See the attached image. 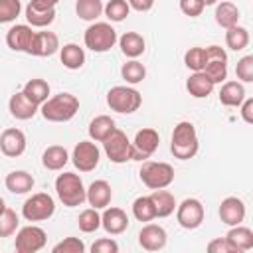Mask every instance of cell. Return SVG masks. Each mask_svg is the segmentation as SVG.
I'll use <instances>...</instances> for the list:
<instances>
[{"instance_id":"1","label":"cell","mask_w":253,"mask_h":253,"mask_svg":"<svg viewBox=\"0 0 253 253\" xmlns=\"http://www.w3.org/2000/svg\"><path fill=\"white\" fill-rule=\"evenodd\" d=\"M42 117L49 123H67L79 111V99L71 93H59L40 105Z\"/></svg>"},{"instance_id":"2","label":"cell","mask_w":253,"mask_h":253,"mask_svg":"<svg viewBox=\"0 0 253 253\" xmlns=\"http://www.w3.org/2000/svg\"><path fill=\"white\" fill-rule=\"evenodd\" d=\"M200 148V142H198V132H196V126L190 123V121H182L174 126V132H172V142H170V150L176 158L180 160H190L196 156Z\"/></svg>"},{"instance_id":"3","label":"cell","mask_w":253,"mask_h":253,"mask_svg":"<svg viewBox=\"0 0 253 253\" xmlns=\"http://www.w3.org/2000/svg\"><path fill=\"white\" fill-rule=\"evenodd\" d=\"M55 192H57L59 202L65 208L81 206L87 200V190H85L81 178L73 172H63L55 178Z\"/></svg>"},{"instance_id":"4","label":"cell","mask_w":253,"mask_h":253,"mask_svg":"<svg viewBox=\"0 0 253 253\" xmlns=\"http://www.w3.org/2000/svg\"><path fill=\"white\" fill-rule=\"evenodd\" d=\"M140 180L150 190H162L168 188L174 182V168L168 162H152L146 160L140 166Z\"/></svg>"},{"instance_id":"5","label":"cell","mask_w":253,"mask_h":253,"mask_svg":"<svg viewBox=\"0 0 253 253\" xmlns=\"http://www.w3.org/2000/svg\"><path fill=\"white\" fill-rule=\"evenodd\" d=\"M85 45L95 53H105L117 43V32L107 22H95L85 30Z\"/></svg>"},{"instance_id":"6","label":"cell","mask_w":253,"mask_h":253,"mask_svg":"<svg viewBox=\"0 0 253 253\" xmlns=\"http://www.w3.org/2000/svg\"><path fill=\"white\" fill-rule=\"evenodd\" d=\"M107 105L111 107V111L115 113H134L140 109L142 105V95L132 89V87H125V85H117L111 87L107 93Z\"/></svg>"},{"instance_id":"7","label":"cell","mask_w":253,"mask_h":253,"mask_svg":"<svg viewBox=\"0 0 253 253\" xmlns=\"http://www.w3.org/2000/svg\"><path fill=\"white\" fill-rule=\"evenodd\" d=\"M55 211V202L49 194L45 192H38L34 196H30L24 206H22V215L28 219V221H43V219H49Z\"/></svg>"},{"instance_id":"8","label":"cell","mask_w":253,"mask_h":253,"mask_svg":"<svg viewBox=\"0 0 253 253\" xmlns=\"http://www.w3.org/2000/svg\"><path fill=\"white\" fill-rule=\"evenodd\" d=\"M206 49V63H204V73L210 77V81L223 83L227 77V53L219 45H208Z\"/></svg>"},{"instance_id":"9","label":"cell","mask_w":253,"mask_h":253,"mask_svg":"<svg viewBox=\"0 0 253 253\" xmlns=\"http://www.w3.org/2000/svg\"><path fill=\"white\" fill-rule=\"evenodd\" d=\"M105 154L109 156L111 162L115 164H125L126 160H130V140L126 136V132H123L121 128H115L105 140Z\"/></svg>"},{"instance_id":"10","label":"cell","mask_w":253,"mask_h":253,"mask_svg":"<svg viewBox=\"0 0 253 253\" xmlns=\"http://www.w3.org/2000/svg\"><path fill=\"white\" fill-rule=\"evenodd\" d=\"M160 144V136L154 128H140L130 142V160H146L150 158Z\"/></svg>"},{"instance_id":"11","label":"cell","mask_w":253,"mask_h":253,"mask_svg":"<svg viewBox=\"0 0 253 253\" xmlns=\"http://www.w3.org/2000/svg\"><path fill=\"white\" fill-rule=\"evenodd\" d=\"M45 241H47V235L42 227L38 225H26L18 231L16 235V251L18 253H36L40 249L45 247Z\"/></svg>"},{"instance_id":"12","label":"cell","mask_w":253,"mask_h":253,"mask_svg":"<svg viewBox=\"0 0 253 253\" xmlns=\"http://www.w3.org/2000/svg\"><path fill=\"white\" fill-rule=\"evenodd\" d=\"M99 158H101V152L97 148L95 142L91 140H81L75 144L73 148V154H71V160L75 164V168L79 172H91L97 168L99 164Z\"/></svg>"},{"instance_id":"13","label":"cell","mask_w":253,"mask_h":253,"mask_svg":"<svg viewBox=\"0 0 253 253\" xmlns=\"http://www.w3.org/2000/svg\"><path fill=\"white\" fill-rule=\"evenodd\" d=\"M176 219L184 229H196L204 221V206L196 198H186L180 206H176Z\"/></svg>"},{"instance_id":"14","label":"cell","mask_w":253,"mask_h":253,"mask_svg":"<svg viewBox=\"0 0 253 253\" xmlns=\"http://www.w3.org/2000/svg\"><path fill=\"white\" fill-rule=\"evenodd\" d=\"M59 49V38L53 32H36L26 53L36 57H49Z\"/></svg>"},{"instance_id":"15","label":"cell","mask_w":253,"mask_h":253,"mask_svg":"<svg viewBox=\"0 0 253 253\" xmlns=\"http://www.w3.org/2000/svg\"><path fill=\"white\" fill-rule=\"evenodd\" d=\"M0 150L8 158H16L26 150V134L20 128H6L0 134Z\"/></svg>"},{"instance_id":"16","label":"cell","mask_w":253,"mask_h":253,"mask_svg":"<svg viewBox=\"0 0 253 253\" xmlns=\"http://www.w3.org/2000/svg\"><path fill=\"white\" fill-rule=\"evenodd\" d=\"M166 239H168V235H166L164 227L156 225V223H146L138 233V243L146 251H160L166 245Z\"/></svg>"},{"instance_id":"17","label":"cell","mask_w":253,"mask_h":253,"mask_svg":"<svg viewBox=\"0 0 253 253\" xmlns=\"http://www.w3.org/2000/svg\"><path fill=\"white\" fill-rule=\"evenodd\" d=\"M219 219L229 227L231 225H239L245 219V204L235 196H229V198L221 200V204H219Z\"/></svg>"},{"instance_id":"18","label":"cell","mask_w":253,"mask_h":253,"mask_svg":"<svg viewBox=\"0 0 253 253\" xmlns=\"http://www.w3.org/2000/svg\"><path fill=\"white\" fill-rule=\"evenodd\" d=\"M101 227L109 235H119L128 227V215L121 208H105L101 215Z\"/></svg>"},{"instance_id":"19","label":"cell","mask_w":253,"mask_h":253,"mask_svg":"<svg viewBox=\"0 0 253 253\" xmlns=\"http://www.w3.org/2000/svg\"><path fill=\"white\" fill-rule=\"evenodd\" d=\"M34 30L32 26H26V24H16L8 30L6 34V43L10 49L14 51H28L32 40H34Z\"/></svg>"},{"instance_id":"20","label":"cell","mask_w":253,"mask_h":253,"mask_svg":"<svg viewBox=\"0 0 253 253\" xmlns=\"http://www.w3.org/2000/svg\"><path fill=\"white\" fill-rule=\"evenodd\" d=\"M111 198H113V190L107 180H95L87 188V202L95 210H105L111 204Z\"/></svg>"},{"instance_id":"21","label":"cell","mask_w":253,"mask_h":253,"mask_svg":"<svg viewBox=\"0 0 253 253\" xmlns=\"http://www.w3.org/2000/svg\"><path fill=\"white\" fill-rule=\"evenodd\" d=\"M8 109H10V115H12L14 119H18V121H28V119H32V117L38 113L40 107H38L36 103H32L22 91H18V93H14V95L10 97Z\"/></svg>"},{"instance_id":"22","label":"cell","mask_w":253,"mask_h":253,"mask_svg":"<svg viewBox=\"0 0 253 253\" xmlns=\"http://www.w3.org/2000/svg\"><path fill=\"white\" fill-rule=\"evenodd\" d=\"M225 239L231 245L233 253H243V251L253 249V231L245 225H231Z\"/></svg>"},{"instance_id":"23","label":"cell","mask_w":253,"mask_h":253,"mask_svg":"<svg viewBox=\"0 0 253 253\" xmlns=\"http://www.w3.org/2000/svg\"><path fill=\"white\" fill-rule=\"evenodd\" d=\"M186 89H188V93L192 97L204 99L213 91V83L210 81V77L204 71H194L186 81Z\"/></svg>"},{"instance_id":"24","label":"cell","mask_w":253,"mask_h":253,"mask_svg":"<svg viewBox=\"0 0 253 253\" xmlns=\"http://www.w3.org/2000/svg\"><path fill=\"white\" fill-rule=\"evenodd\" d=\"M245 99V89L237 81H225L219 89V103L225 107H239Z\"/></svg>"},{"instance_id":"25","label":"cell","mask_w":253,"mask_h":253,"mask_svg":"<svg viewBox=\"0 0 253 253\" xmlns=\"http://www.w3.org/2000/svg\"><path fill=\"white\" fill-rule=\"evenodd\" d=\"M4 184L12 194H26L34 188V178L26 170H14L6 176Z\"/></svg>"},{"instance_id":"26","label":"cell","mask_w":253,"mask_h":253,"mask_svg":"<svg viewBox=\"0 0 253 253\" xmlns=\"http://www.w3.org/2000/svg\"><path fill=\"white\" fill-rule=\"evenodd\" d=\"M150 200L154 204V211H156V217H168L170 213H174L176 210V200L174 196L168 192V190H154L150 194Z\"/></svg>"},{"instance_id":"27","label":"cell","mask_w":253,"mask_h":253,"mask_svg":"<svg viewBox=\"0 0 253 253\" xmlns=\"http://www.w3.org/2000/svg\"><path fill=\"white\" fill-rule=\"evenodd\" d=\"M119 45H121V51L126 57H132V59L144 53V38L138 32H126V34H123L121 40H119Z\"/></svg>"},{"instance_id":"28","label":"cell","mask_w":253,"mask_h":253,"mask_svg":"<svg viewBox=\"0 0 253 253\" xmlns=\"http://www.w3.org/2000/svg\"><path fill=\"white\" fill-rule=\"evenodd\" d=\"M69 160V154L63 146L59 144H53V146H47L42 154V164L47 168V170H61Z\"/></svg>"},{"instance_id":"29","label":"cell","mask_w":253,"mask_h":253,"mask_svg":"<svg viewBox=\"0 0 253 253\" xmlns=\"http://www.w3.org/2000/svg\"><path fill=\"white\" fill-rule=\"evenodd\" d=\"M59 59L67 69H81L85 63V51L77 43H65L59 51Z\"/></svg>"},{"instance_id":"30","label":"cell","mask_w":253,"mask_h":253,"mask_svg":"<svg viewBox=\"0 0 253 253\" xmlns=\"http://www.w3.org/2000/svg\"><path fill=\"white\" fill-rule=\"evenodd\" d=\"M22 93H24L32 103H36V105L40 107L43 101L49 99V83L43 81V79H30V81L24 85Z\"/></svg>"},{"instance_id":"31","label":"cell","mask_w":253,"mask_h":253,"mask_svg":"<svg viewBox=\"0 0 253 253\" xmlns=\"http://www.w3.org/2000/svg\"><path fill=\"white\" fill-rule=\"evenodd\" d=\"M115 121L107 115H99L95 117L91 123H89V136L95 140V142H103L113 130H115Z\"/></svg>"},{"instance_id":"32","label":"cell","mask_w":253,"mask_h":253,"mask_svg":"<svg viewBox=\"0 0 253 253\" xmlns=\"http://www.w3.org/2000/svg\"><path fill=\"white\" fill-rule=\"evenodd\" d=\"M215 22L221 28H231L239 22V8L233 2H219L215 8Z\"/></svg>"},{"instance_id":"33","label":"cell","mask_w":253,"mask_h":253,"mask_svg":"<svg viewBox=\"0 0 253 253\" xmlns=\"http://www.w3.org/2000/svg\"><path fill=\"white\" fill-rule=\"evenodd\" d=\"M26 20L34 28H45V26H49L55 20V8L42 10V8H36L32 4H28L26 6Z\"/></svg>"},{"instance_id":"34","label":"cell","mask_w":253,"mask_h":253,"mask_svg":"<svg viewBox=\"0 0 253 253\" xmlns=\"http://www.w3.org/2000/svg\"><path fill=\"white\" fill-rule=\"evenodd\" d=\"M225 43L233 51L245 49L249 45V32H247V28L237 26V24L231 26V28H227V32H225Z\"/></svg>"},{"instance_id":"35","label":"cell","mask_w":253,"mask_h":253,"mask_svg":"<svg viewBox=\"0 0 253 253\" xmlns=\"http://www.w3.org/2000/svg\"><path fill=\"white\" fill-rule=\"evenodd\" d=\"M75 12L81 20L93 22L101 16L103 12V2L101 0H77L75 2Z\"/></svg>"},{"instance_id":"36","label":"cell","mask_w":253,"mask_h":253,"mask_svg":"<svg viewBox=\"0 0 253 253\" xmlns=\"http://www.w3.org/2000/svg\"><path fill=\"white\" fill-rule=\"evenodd\" d=\"M132 215L138 219V221H152L156 217V211H154V204L150 200V196H140L132 202Z\"/></svg>"},{"instance_id":"37","label":"cell","mask_w":253,"mask_h":253,"mask_svg":"<svg viewBox=\"0 0 253 253\" xmlns=\"http://www.w3.org/2000/svg\"><path fill=\"white\" fill-rule=\"evenodd\" d=\"M121 75H123V79H125L126 83L136 85V83H140V81L146 77V67H144L140 61L130 59V61H126V63L121 67Z\"/></svg>"},{"instance_id":"38","label":"cell","mask_w":253,"mask_h":253,"mask_svg":"<svg viewBox=\"0 0 253 253\" xmlns=\"http://www.w3.org/2000/svg\"><path fill=\"white\" fill-rule=\"evenodd\" d=\"M77 223H79V229L83 233H93L101 227V215L95 208H89V210H83L77 217Z\"/></svg>"},{"instance_id":"39","label":"cell","mask_w":253,"mask_h":253,"mask_svg":"<svg viewBox=\"0 0 253 253\" xmlns=\"http://www.w3.org/2000/svg\"><path fill=\"white\" fill-rule=\"evenodd\" d=\"M103 12L111 22H123L128 16L130 6L126 0H109L107 6H103Z\"/></svg>"},{"instance_id":"40","label":"cell","mask_w":253,"mask_h":253,"mask_svg":"<svg viewBox=\"0 0 253 253\" xmlns=\"http://www.w3.org/2000/svg\"><path fill=\"white\" fill-rule=\"evenodd\" d=\"M22 12L20 0H0V24L14 22Z\"/></svg>"},{"instance_id":"41","label":"cell","mask_w":253,"mask_h":253,"mask_svg":"<svg viewBox=\"0 0 253 253\" xmlns=\"http://www.w3.org/2000/svg\"><path fill=\"white\" fill-rule=\"evenodd\" d=\"M18 215L14 210L6 208L2 213H0V237H10L16 229H18Z\"/></svg>"},{"instance_id":"42","label":"cell","mask_w":253,"mask_h":253,"mask_svg":"<svg viewBox=\"0 0 253 253\" xmlns=\"http://www.w3.org/2000/svg\"><path fill=\"white\" fill-rule=\"evenodd\" d=\"M184 63L192 71H202L206 63V49L204 47H190L184 55Z\"/></svg>"},{"instance_id":"43","label":"cell","mask_w":253,"mask_h":253,"mask_svg":"<svg viewBox=\"0 0 253 253\" xmlns=\"http://www.w3.org/2000/svg\"><path fill=\"white\" fill-rule=\"evenodd\" d=\"M85 243L79 237H65L57 245H53V253H83Z\"/></svg>"},{"instance_id":"44","label":"cell","mask_w":253,"mask_h":253,"mask_svg":"<svg viewBox=\"0 0 253 253\" xmlns=\"http://www.w3.org/2000/svg\"><path fill=\"white\" fill-rule=\"evenodd\" d=\"M235 75L237 79H241L243 83H251L253 81V55H245L237 61L235 67Z\"/></svg>"},{"instance_id":"45","label":"cell","mask_w":253,"mask_h":253,"mask_svg":"<svg viewBox=\"0 0 253 253\" xmlns=\"http://www.w3.org/2000/svg\"><path fill=\"white\" fill-rule=\"evenodd\" d=\"M204 8H206L204 0H180V10H182L186 16H190V18L200 16V14L204 12Z\"/></svg>"},{"instance_id":"46","label":"cell","mask_w":253,"mask_h":253,"mask_svg":"<svg viewBox=\"0 0 253 253\" xmlns=\"http://www.w3.org/2000/svg\"><path fill=\"white\" fill-rule=\"evenodd\" d=\"M91 251L93 253H117L119 251V243L115 239H97L93 245H91Z\"/></svg>"},{"instance_id":"47","label":"cell","mask_w":253,"mask_h":253,"mask_svg":"<svg viewBox=\"0 0 253 253\" xmlns=\"http://www.w3.org/2000/svg\"><path fill=\"white\" fill-rule=\"evenodd\" d=\"M208 251H210V253H233V249H231V245L227 243L225 237L211 239V241L208 243Z\"/></svg>"},{"instance_id":"48","label":"cell","mask_w":253,"mask_h":253,"mask_svg":"<svg viewBox=\"0 0 253 253\" xmlns=\"http://www.w3.org/2000/svg\"><path fill=\"white\" fill-rule=\"evenodd\" d=\"M241 119L247 123V125H251L253 123V99H243V103H241Z\"/></svg>"},{"instance_id":"49","label":"cell","mask_w":253,"mask_h":253,"mask_svg":"<svg viewBox=\"0 0 253 253\" xmlns=\"http://www.w3.org/2000/svg\"><path fill=\"white\" fill-rule=\"evenodd\" d=\"M128 6L136 12H148L152 6H154V0H126Z\"/></svg>"},{"instance_id":"50","label":"cell","mask_w":253,"mask_h":253,"mask_svg":"<svg viewBox=\"0 0 253 253\" xmlns=\"http://www.w3.org/2000/svg\"><path fill=\"white\" fill-rule=\"evenodd\" d=\"M59 0H30V4L32 6H36V8H42V10H49V8H55V4H57Z\"/></svg>"},{"instance_id":"51","label":"cell","mask_w":253,"mask_h":253,"mask_svg":"<svg viewBox=\"0 0 253 253\" xmlns=\"http://www.w3.org/2000/svg\"><path fill=\"white\" fill-rule=\"evenodd\" d=\"M206 6H211V4H217V0H204Z\"/></svg>"},{"instance_id":"52","label":"cell","mask_w":253,"mask_h":253,"mask_svg":"<svg viewBox=\"0 0 253 253\" xmlns=\"http://www.w3.org/2000/svg\"><path fill=\"white\" fill-rule=\"evenodd\" d=\"M4 210H6V204H4V200H2V198H0V213H2V211H4Z\"/></svg>"}]
</instances>
